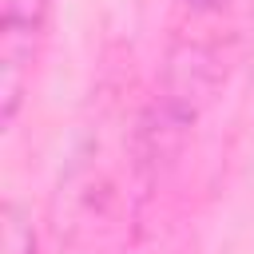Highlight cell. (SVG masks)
<instances>
[{"instance_id":"1","label":"cell","mask_w":254,"mask_h":254,"mask_svg":"<svg viewBox=\"0 0 254 254\" xmlns=\"http://www.w3.org/2000/svg\"><path fill=\"white\" fill-rule=\"evenodd\" d=\"M222 16L226 0H183V24L167 48V67L155 99V159L183 139V131L198 119V111L226 79L230 32Z\"/></svg>"},{"instance_id":"2","label":"cell","mask_w":254,"mask_h":254,"mask_svg":"<svg viewBox=\"0 0 254 254\" xmlns=\"http://www.w3.org/2000/svg\"><path fill=\"white\" fill-rule=\"evenodd\" d=\"M48 0H0V111L4 123L16 119L32 60L44 36Z\"/></svg>"}]
</instances>
